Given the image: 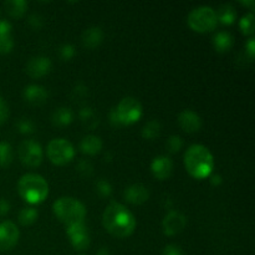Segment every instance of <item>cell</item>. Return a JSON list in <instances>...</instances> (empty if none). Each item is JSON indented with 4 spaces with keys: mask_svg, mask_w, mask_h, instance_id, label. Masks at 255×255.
<instances>
[{
    "mask_svg": "<svg viewBox=\"0 0 255 255\" xmlns=\"http://www.w3.org/2000/svg\"><path fill=\"white\" fill-rule=\"evenodd\" d=\"M7 117H9V107H7L4 99L0 96V125L4 124L7 120Z\"/></svg>",
    "mask_w": 255,
    "mask_h": 255,
    "instance_id": "d6a6232c",
    "label": "cell"
},
{
    "mask_svg": "<svg viewBox=\"0 0 255 255\" xmlns=\"http://www.w3.org/2000/svg\"><path fill=\"white\" fill-rule=\"evenodd\" d=\"M72 119H74V114L69 107H60L52 114V122L59 127L70 125L72 122Z\"/></svg>",
    "mask_w": 255,
    "mask_h": 255,
    "instance_id": "44dd1931",
    "label": "cell"
},
{
    "mask_svg": "<svg viewBox=\"0 0 255 255\" xmlns=\"http://www.w3.org/2000/svg\"><path fill=\"white\" fill-rule=\"evenodd\" d=\"M104 39V32L99 26H91L82 34V42L87 49H95L99 46Z\"/></svg>",
    "mask_w": 255,
    "mask_h": 255,
    "instance_id": "ac0fdd59",
    "label": "cell"
},
{
    "mask_svg": "<svg viewBox=\"0 0 255 255\" xmlns=\"http://www.w3.org/2000/svg\"><path fill=\"white\" fill-rule=\"evenodd\" d=\"M125 198L128 203L142 204L149 198V191L143 184H132L125 191Z\"/></svg>",
    "mask_w": 255,
    "mask_h": 255,
    "instance_id": "9a60e30c",
    "label": "cell"
},
{
    "mask_svg": "<svg viewBox=\"0 0 255 255\" xmlns=\"http://www.w3.org/2000/svg\"><path fill=\"white\" fill-rule=\"evenodd\" d=\"M187 224V218L184 214H182L178 211H172L164 217L163 222H162V228L166 236H176V234L181 233L184 229Z\"/></svg>",
    "mask_w": 255,
    "mask_h": 255,
    "instance_id": "8fae6325",
    "label": "cell"
},
{
    "mask_svg": "<svg viewBox=\"0 0 255 255\" xmlns=\"http://www.w3.org/2000/svg\"><path fill=\"white\" fill-rule=\"evenodd\" d=\"M29 24L31 25L32 27H36V29H39V27L42 26L44 21H42V17H40L39 15H32V16L29 17Z\"/></svg>",
    "mask_w": 255,
    "mask_h": 255,
    "instance_id": "d590c367",
    "label": "cell"
},
{
    "mask_svg": "<svg viewBox=\"0 0 255 255\" xmlns=\"http://www.w3.org/2000/svg\"><path fill=\"white\" fill-rule=\"evenodd\" d=\"M10 211V203L6 199H0V216H5L9 213Z\"/></svg>",
    "mask_w": 255,
    "mask_h": 255,
    "instance_id": "8d00e7d4",
    "label": "cell"
},
{
    "mask_svg": "<svg viewBox=\"0 0 255 255\" xmlns=\"http://www.w3.org/2000/svg\"><path fill=\"white\" fill-rule=\"evenodd\" d=\"M80 119L85 122L86 125H89L90 121L94 122V125H96V121H95V114L90 107H85L80 111Z\"/></svg>",
    "mask_w": 255,
    "mask_h": 255,
    "instance_id": "1f68e13d",
    "label": "cell"
},
{
    "mask_svg": "<svg viewBox=\"0 0 255 255\" xmlns=\"http://www.w3.org/2000/svg\"><path fill=\"white\" fill-rule=\"evenodd\" d=\"M17 129H19V132H21V133L29 134L35 131V125L31 120L21 119L17 122Z\"/></svg>",
    "mask_w": 255,
    "mask_h": 255,
    "instance_id": "f1b7e54d",
    "label": "cell"
},
{
    "mask_svg": "<svg viewBox=\"0 0 255 255\" xmlns=\"http://www.w3.org/2000/svg\"><path fill=\"white\" fill-rule=\"evenodd\" d=\"M80 255H84V254H80Z\"/></svg>",
    "mask_w": 255,
    "mask_h": 255,
    "instance_id": "7bdbcfd3",
    "label": "cell"
},
{
    "mask_svg": "<svg viewBox=\"0 0 255 255\" xmlns=\"http://www.w3.org/2000/svg\"><path fill=\"white\" fill-rule=\"evenodd\" d=\"M17 192L25 202L39 204L46 199L49 194V184L44 177L35 173H26L17 182Z\"/></svg>",
    "mask_w": 255,
    "mask_h": 255,
    "instance_id": "3957f363",
    "label": "cell"
},
{
    "mask_svg": "<svg viewBox=\"0 0 255 255\" xmlns=\"http://www.w3.org/2000/svg\"><path fill=\"white\" fill-rule=\"evenodd\" d=\"M110 122H111L114 126H121L119 122V119H117V115H116V110L112 109V111L110 112Z\"/></svg>",
    "mask_w": 255,
    "mask_h": 255,
    "instance_id": "f35d334b",
    "label": "cell"
},
{
    "mask_svg": "<svg viewBox=\"0 0 255 255\" xmlns=\"http://www.w3.org/2000/svg\"><path fill=\"white\" fill-rule=\"evenodd\" d=\"M163 255H184V253L181 247L176 246V244H169L163 249Z\"/></svg>",
    "mask_w": 255,
    "mask_h": 255,
    "instance_id": "836d02e7",
    "label": "cell"
},
{
    "mask_svg": "<svg viewBox=\"0 0 255 255\" xmlns=\"http://www.w3.org/2000/svg\"><path fill=\"white\" fill-rule=\"evenodd\" d=\"M187 21L191 29L198 32L212 31L218 24L216 10L211 6H198L193 9L189 12Z\"/></svg>",
    "mask_w": 255,
    "mask_h": 255,
    "instance_id": "5b68a950",
    "label": "cell"
},
{
    "mask_svg": "<svg viewBox=\"0 0 255 255\" xmlns=\"http://www.w3.org/2000/svg\"><path fill=\"white\" fill-rule=\"evenodd\" d=\"M66 234L74 249L81 252L89 248L91 239H90V233L85 223H79L67 227Z\"/></svg>",
    "mask_w": 255,
    "mask_h": 255,
    "instance_id": "9c48e42d",
    "label": "cell"
},
{
    "mask_svg": "<svg viewBox=\"0 0 255 255\" xmlns=\"http://www.w3.org/2000/svg\"><path fill=\"white\" fill-rule=\"evenodd\" d=\"M19 158L25 166L37 167L41 164L44 158V152L39 142L34 139H25L19 146Z\"/></svg>",
    "mask_w": 255,
    "mask_h": 255,
    "instance_id": "ba28073f",
    "label": "cell"
},
{
    "mask_svg": "<svg viewBox=\"0 0 255 255\" xmlns=\"http://www.w3.org/2000/svg\"><path fill=\"white\" fill-rule=\"evenodd\" d=\"M183 147V141L179 136H171L167 141V148L171 153H176Z\"/></svg>",
    "mask_w": 255,
    "mask_h": 255,
    "instance_id": "83f0119b",
    "label": "cell"
},
{
    "mask_svg": "<svg viewBox=\"0 0 255 255\" xmlns=\"http://www.w3.org/2000/svg\"><path fill=\"white\" fill-rule=\"evenodd\" d=\"M37 211L32 207H26V208H22L19 213V222L22 226H30V224L34 223L37 219Z\"/></svg>",
    "mask_w": 255,
    "mask_h": 255,
    "instance_id": "484cf974",
    "label": "cell"
},
{
    "mask_svg": "<svg viewBox=\"0 0 255 255\" xmlns=\"http://www.w3.org/2000/svg\"><path fill=\"white\" fill-rule=\"evenodd\" d=\"M75 55V47L71 44H64L60 47V56L64 60L72 59Z\"/></svg>",
    "mask_w": 255,
    "mask_h": 255,
    "instance_id": "4dcf8cb0",
    "label": "cell"
},
{
    "mask_svg": "<svg viewBox=\"0 0 255 255\" xmlns=\"http://www.w3.org/2000/svg\"><path fill=\"white\" fill-rule=\"evenodd\" d=\"M242 4L247 5V6H251L252 9H253L254 5H255V2H254V0H251V1H242Z\"/></svg>",
    "mask_w": 255,
    "mask_h": 255,
    "instance_id": "b9f144b4",
    "label": "cell"
},
{
    "mask_svg": "<svg viewBox=\"0 0 255 255\" xmlns=\"http://www.w3.org/2000/svg\"><path fill=\"white\" fill-rule=\"evenodd\" d=\"M14 40L11 35V24L6 20H0V54H7L12 50Z\"/></svg>",
    "mask_w": 255,
    "mask_h": 255,
    "instance_id": "e0dca14e",
    "label": "cell"
},
{
    "mask_svg": "<svg viewBox=\"0 0 255 255\" xmlns=\"http://www.w3.org/2000/svg\"><path fill=\"white\" fill-rule=\"evenodd\" d=\"M246 50L247 52H248L249 57H251V60H253L254 57V39H249V41L247 42L246 45Z\"/></svg>",
    "mask_w": 255,
    "mask_h": 255,
    "instance_id": "74e56055",
    "label": "cell"
},
{
    "mask_svg": "<svg viewBox=\"0 0 255 255\" xmlns=\"http://www.w3.org/2000/svg\"><path fill=\"white\" fill-rule=\"evenodd\" d=\"M239 26L243 34L246 35H253L254 34V14L253 12H249L246 16L242 17L241 22H239Z\"/></svg>",
    "mask_w": 255,
    "mask_h": 255,
    "instance_id": "4316f807",
    "label": "cell"
},
{
    "mask_svg": "<svg viewBox=\"0 0 255 255\" xmlns=\"http://www.w3.org/2000/svg\"><path fill=\"white\" fill-rule=\"evenodd\" d=\"M19 229L12 222L5 221L0 223V252L14 248L19 241Z\"/></svg>",
    "mask_w": 255,
    "mask_h": 255,
    "instance_id": "30bf717a",
    "label": "cell"
},
{
    "mask_svg": "<svg viewBox=\"0 0 255 255\" xmlns=\"http://www.w3.org/2000/svg\"><path fill=\"white\" fill-rule=\"evenodd\" d=\"M159 133H161V125L157 120H152V121L147 122L146 126L142 129V136L147 139L157 138Z\"/></svg>",
    "mask_w": 255,
    "mask_h": 255,
    "instance_id": "d4e9b609",
    "label": "cell"
},
{
    "mask_svg": "<svg viewBox=\"0 0 255 255\" xmlns=\"http://www.w3.org/2000/svg\"><path fill=\"white\" fill-rule=\"evenodd\" d=\"M50 70H51V60L49 57H32L26 64L27 75L34 77V79H39V77L45 76V75L49 74Z\"/></svg>",
    "mask_w": 255,
    "mask_h": 255,
    "instance_id": "7c38bea8",
    "label": "cell"
},
{
    "mask_svg": "<svg viewBox=\"0 0 255 255\" xmlns=\"http://www.w3.org/2000/svg\"><path fill=\"white\" fill-rule=\"evenodd\" d=\"M14 158L12 147L7 142H0V167H7Z\"/></svg>",
    "mask_w": 255,
    "mask_h": 255,
    "instance_id": "cb8c5ba5",
    "label": "cell"
},
{
    "mask_svg": "<svg viewBox=\"0 0 255 255\" xmlns=\"http://www.w3.org/2000/svg\"><path fill=\"white\" fill-rule=\"evenodd\" d=\"M184 166L193 178H207L214 168L213 154L203 144H192L184 153Z\"/></svg>",
    "mask_w": 255,
    "mask_h": 255,
    "instance_id": "7a4b0ae2",
    "label": "cell"
},
{
    "mask_svg": "<svg viewBox=\"0 0 255 255\" xmlns=\"http://www.w3.org/2000/svg\"><path fill=\"white\" fill-rule=\"evenodd\" d=\"M151 171L157 179H167L173 171V162L166 156H158L152 161Z\"/></svg>",
    "mask_w": 255,
    "mask_h": 255,
    "instance_id": "5bb4252c",
    "label": "cell"
},
{
    "mask_svg": "<svg viewBox=\"0 0 255 255\" xmlns=\"http://www.w3.org/2000/svg\"><path fill=\"white\" fill-rule=\"evenodd\" d=\"M96 191L99 192L100 196L109 197L112 193V187L106 179H100L96 183Z\"/></svg>",
    "mask_w": 255,
    "mask_h": 255,
    "instance_id": "f546056e",
    "label": "cell"
},
{
    "mask_svg": "<svg viewBox=\"0 0 255 255\" xmlns=\"http://www.w3.org/2000/svg\"><path fill=\"white\" fill-rule=\"evenodd\" d=\"M216 14H217V20H218V22H221V24L223 25L233 24L234 20H236L237 17L236 9L229 4L222 5V6L218 9V11H216Z\"/></svg>",
    "mask_w": 255,
    "mask_h": 255,
    "instance_id": "7402d4cb",
    "label": "cell"
},
{
    "mask_svg": "<svg viewBox=\"0 0 255 255\" xmlns=\"http://www.w3.org/2000/svg\"><path fill=\"white\" fill-rule=\"evenodd\" d=\"M49 92L40 85H29L24 89V99L32 105H42L47 101Z\"/></svg>",
    "mask_w": 255,
    "mask_h": 255,
    "instance_id": "2e32d148",
    "label": "cell"
},
{
    "mask_svg": "<svg viewBox=\"0 0 255 255\" xmlns=\"http://www.w3.org/2000/svg\"><path fill=\"white\" fill-rule=\"evenodd\" d=\"M75 148L67 139L55 138L47 144V157L57 166L66 164L74 158Z\"/></svg>",
    "mask_w": 255,
    "mask_h": 255,
    "instance_id": "8992f818",
    "label": "cell"
},
{
    "mask_svg": "<svg viewBox=\"0 0 255 255\" xmlns=\"http://www.w3.org/2000/svg\"><path fill=\"white\" fill-rule=\"evenodd\" d=\"M211 183L218 186V184L222 183V177L219 174H214V176L211 177Z\"/></svg>",
    "mask_w": 255,
    "mask_h": 255,
    "instance_id": "ab89813d",
    "label": "cell"
},
{
    "mask_svg": "<svg viewBox=\"0 0 255 255\" xmlns=\"http://www.w3.org/2000/svg\"><path fill=\"white\" fill-rule=\"evenodd\" d=\"M77 169H79V172L81 174H84V176H90L92 172V166L90 162L87 161H81L79 163V166H77Z\"/></svg>",
    "mask_w": 255,
    "mask_h": 255,
    "instance_id": "e575fe53",
    "label": "cell"
},
{
    "mask_svg": "<svg viewBox=\"0 0 255 255\" xmlns=\"http://www.w3.org/2000/svg\"><path fill=\"white\" fill-rule=\"evenodd\" d=\"M102 223L110 234L117 238H127L136 229V218L121 203L112 202L102 214Z\"/></svg>",
    "mask_w": 255,
    "mask_h": 255,
    "instance_id": "6da1fadb",
    "label": "cell"
},
{
    "mask_svg": "<svg viewBox=\"0 0 255 255\" xmlns=\"http://www.w3.org/2000/svg\"><path fill=\"white\" fill-rule=\"evenodd\" d=\"M4 5L12 17H21L27 9V2L25 0H9Z\"/></svg>",
    "mask_w": 255,
    "mask_h": 255,
    "instance_id": "603a6c76",
    "label": "cell"
},
{
    "mask_svg": "<svg viewBox=\"0 0 255 255\" xmlns=\"http://www.w3.org/2000/svg\"><path fill=\"white\" fill-rule=\"evenodd\" d=\"M80 148L84 153L86 154H97L102 149V141L100 137L94 136V134H89V136L84 137L80 142Z\"/></svg>",
    "mask_w": 255,
    "mask_h": 255,
    "instance_id": "d6986e66",
    "label": "cell"
},
{
    "mask_svg": "<svg viewBox=\"0 0 255 255\" xmlns=\"http://www.w3.org/2000/svg\"><path fill=\"white\" fill-rule=\"evenodd\" d=\"M178 124L183 131L188 132V133H193V132L199 131L202 126V120L199 115L192 111V110H184L179 114Z\"/></svg>",
    "mask_w": 255,
    "mask_h": 255,
    "instance_id": "4fadbf2b",
    "label": "cell"
},
{
    "mask_svg": "<svg viewBox=\"0 0 255 255\" xmlns=\"http://www.w3.org/2000/svg\"><path fill=\"white\" fill-rule=\"evenodd\" d=\"M96 255H111V254H110L109 249L107 248H101L99 252H97Z\"/></svg>",
    "mask_w": 255,
    "mask_h": 255,
    "instance_id": "60d3db41",
    "label": "cell"
},
{
    "mask_svg": "<svg viewBox=\"0 0 255 255\" xmlns=\"http://www.w3.org/2000/svg\"><path fill=\"white\" fill-rule=\"evenodd\" d=\"M120 125H132L142 116V105L134 97H125L120 101L116 109Z\"/></svg>",
    "mask_w": 255,
    "mask_h": 255,
    "instance_id": "52a82bcc",
    "label": "cell"
},
{
    "mask_svg": "<svg viewBox=\"0 0 255 255\" xmlns=\"http://www.w3.org/2000/svg\"><path fill=\"white\" fill-rule=\"evenodd\" d=\"M213 46L218 52H226L233 46V37L229 32L219 31L213 37Z\"/></svg>",
    "mask_w": 255,
    "mask_h": 255,
    "instance_id": "ffe728a7",
    "label": "cell"
},
{
    "mask_svg": "<svg viewBox=\"0 0 255 255\" xmlns=\"http://www.w3.org/2000/svg\"><path fill=\"white\" fill-rule=\"evenodd\" d=\"M52 209L55 216L60 219V222L66 224V227L84 223L86 217V208L84 204L72 197H61L56 199L52 204Z\"/></svg>",
    "mask_w": 255,
    "mask_h": 255,
    "instance_id": "277c9868",
    "label": "cell"
}]
</instances>
